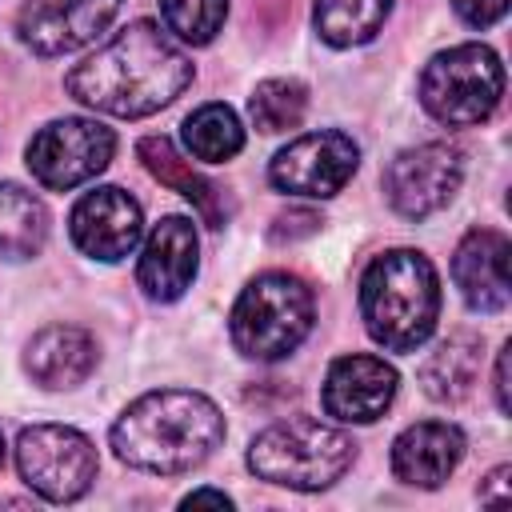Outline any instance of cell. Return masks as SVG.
Listing matches in <instances>:
<instances>
[{
  "label": "cell",
  "instance_id": "17",
  "mask_svg": "<svg viewBox=\"0 0 512 512\" xmlns=\"http://www.w3.org/2000/svg\"><path fill=\"white\" fill-rule=\"evenodd\" d=\"M96 364H100L96 336L76 324H48L24 344V372L48 392L84 384L96 372Z\"/></svg>",
  "mask_w": 512,
  "mask_h": 512
},
{
  "label": "cell",
  "instance_id": "4",
  "mask_svg": "<svg viewBox=\"0 0 512 512\" xmlns=\"http://www.w3.org/2000/svg\"><path fill=\"white\" fill-rule=\"evenodd\" d=\"M312 320H316V296L300 276L260 272L240 288L228 312V336L240 356L256 364H276L308 340Z\"/></svg>",
  "mask_w": 512,
  "mask_h": 512
},
{
  "label": "cell",
  "instance_id": "13",
  "mask_svg": "<svg viewBox=\"0 0 512 512\" xmlns=\"http://www.w3.org/2000/svg\"><path fill=\"white\" fill-rule=\"evenodd\" d=\"M396 388L400 376L388 360L352 352L328 364V376L320 384V404L340 424H372L392 408Z\"/></svg>",
  "mask_w": 512,
  "mask_h": 512
},
{
  "label": "cell",
  "instance_id": "5",
  "mask_svg": "<svg viewBox=\"0 0 512 512\" xmlns=\"http://www.w3.org/2000/svg\"><path fill=\"white\" fill-rule=\"evenodd\" d=\"M356 460V444L348 432L312 420V416H288L268 424L248 444V468L256 480L292 488V492H320L332 488Z\"/></svg>",
  "mask_w": 512,
  "mask_h": 512
},
{
  "label": "cell",
  "instance_id": "19",
  "mask_svg": "<svg viewBox=\"0 0 512 512\" xmlns=\"http://www.w3.org/2000/svg\"><path fill=\"white\" fill-rule=\"evenodd\" d=\"M48 240V208L28 188L0 184V260H32Z\"/></svg>",
  "mask_w": 512,
  "mask_h": 512
},
{
  "label": "cell",
  "instance_id": "29",
  "mask_svg": "<svg viewBox=\"0 0 512 512\" xmlns=\"http://www.w3.org/2000/svg\"><path fill=\"white\" fill-rule=\"evenodd\" d=\"M0 460H4V436H0Z\"/></svg>",
  "mask_w": 512,
  "mask_h": 512
},
{
  "label": "cell",
  "instance_id": "24",
  "mask_svg": "<svg viewBox=\"0 0 512 512\" xmlns=\"http://www.w3.org/2000/svg\"><path fill=\"white\" fill-rule=\"evenodd\" d=\"M164 32H172L180 44H212L216 32L228 20V0H160Z\"/></svg>",
  "mask_w": 512,
  "mask_h": 512
},
{
  "label": "cell",
  "instance_id": "16",
  "mask_svg": "<svg viewBox=\"0 0 512 512\" xmlns=\"http://www.w3.org/2000/svg\"><path fill=\"white\" fill-rule=\"evenodd\" d=\"M392 476L408 488H440L464 460V432L448 420L408 424L392 440Z\"/></svg>",
  "mask_w": 512,
  "mask_h": 512
},
{
  "label": "cell",
  "instance_id": "15",
  "mask_svg": "<svg viewBox=\"0 0 512 512\" xmlns=\"http://www.w3.org/2000/svg\"><path fill=\"white\" fill-rule=\"evenodd\" d=\"M508 256L512 244L504 232L496 228H472L452 256V284L460 288V300L480 312V316H496L508 308Z\"/></svg>",
  "mask_w": 512,
  "mask_h": 512
},
{
  "label": "cell",
  "instance_id": "21",
  "mask_svg": "<svg viewBox=\"0 0 512 512\" xmlns=\"http://www.w3.org/2000/svg\"><path fill=\"white\" fill-rule=\"evenodd\" d=\"M388 12H392V0H316L312 28L332 48H356L384 28Z\"/></svg>",
  "mask_w": 512,
  "mask_h": 512
},
{
  "label": "cell",
  "instance_id": "22",
  "mask_svg": "<svg viewBox=\"0 0 512 512\" xmlns=\"http://www.w3.org/2000/svg\"><path fill=\"white\" fill-rule=\"evenodd\" d=\"M180 136H184L188 156L200 160V164H224V160L240 156V148H244V124H240V116L228 104H216V100L212 104H200L196 112H188Z\"/></svg>",
  "mask_w": 512,
  "mask_h": 512
},
{
  "label": "cell",
  "instance_id": "2",
  "mask_svg": "<svg viewBox=\"0 0 512 512\" xmlns=\"http://www.w3.org/2000/svg\"><path fill=\"white\" fill-rule=\"evenodd\" d=\"M112 452L140 472L176 476L204 464L224 440L220 408L192 388H156L136 396L112 424Z\"/></svg>",
  "mask_w": 512,
  "mask_h": 512
},
{
  "label": "cell",
  "instance_id": "9",
  "mask_svg": "<svg viewBox=\"0 0 512 512\" xmlns=\"http://www.w3.org/2000/svg\"><path fill=\"white\" fill-rule=\"evenodd\" d=\"M356 168H360V144L348 132L324 128L288 140L268 160V184L284 196L328 200L356 176Z\"/></svg>",
  "mask_w": 512,
  "mask_h": 512
},
{
  "label": "cell",
  "instance_id": "10",
  "mask_svg": "<svg viewBox=\"0 0 512 512\" xmlns=\"http://www.w3.org/2000/svg\"><path fill=\"white\" fill-rule=\"evenodd\" d=\"M464 184V156L456 144L428 140L404 148L384 168V196L404 220H424L452 204Z\"/></svg>",
  "mask_w": 512,
  "mask_h": 512
},
{
  "label": "cell",
  "instance_id": "11",
  "mask_svg": "<svg viewBox=\"0 0 512 512\" xmlns=\"http://www.w3.org/2000/svg\"><path fill=\"white\" fill-rule=\"evenodd\" d=\"M124 0H24L16 12V36L36 56H64L92 44Z\"/></svg>",
  "mask_w": 512,
  "mask_h": 512
},
{
  "label": "cell",
  "instance_id": "23",
  "mask_svg": "<svg viewBox=\"0 0 512 512\" xmlns=\"http://www.w3.org/2000/svg\"><path fill=\"white\" fill-rule=\"evenodd\" d=\"M304 112H308V88H304L300 80H292V76L260 80L256 92L248 96V116H252V124H256L264 136L300 128Z\"/></svg>",
  "mask_w": 512,
  "mask_h": 512
},
{
  "label": "cell",
  "instance_id": "18",
  "mask_svg": "<svg viewBox=\"0 0 512 512\" xmlns=\"http://www.w3.org/2000/svg\"><path fill=\"white\" fill-rule=\"evenodd\" d=\"M136 156H140V164L148 168V176H156L160 184H168L172 192H180L184 200H192V208L200 212V220H204L208 228H224V224H228L232 204H228L224 188L212 184L208 176H200V172L176 152V144H172L168 136H144V140L136 144Z\"/></svg>",
  "mask_w": 512,
  "mask_h": 512
},
{
  "label": "cell",
  "instance_id": "20",
  "mask_svg": "<svg viewBox=\"0 0 512 512\" xmlns=\"http://www.w3.org/2000/svg\"><path fill=\"white\" fill-rule=\"evenodd\" d=\"M480 376V340L476 336H448L440 348L428 352V360L420 364V384L432 400L456 404L472 392Z\"/></svg>",
  "mask_w": 512,
  "mask_h": 512
},
{
  "label": "cell",
  "instance_id": "1",
  "mask_svg": "<svg viewBox=\"0 0 512 512\" xmlns=\"http://www.w3.org/2000/svg\"><path fill=\"white\" fill-rule=\"evenodd\" d=\"M192 76L196 68L188 52L156 20H132L92 56H84L64 76V88L92 112L140 120L168 108L192 84Z\"/></svg>",
  "mask_w": 512,
  "mask_h": 512
},
{
  "label": "cell",
  "instance_id": "3",
  "mask_svg": "<svg viewBox=\"0 0 512 512\" xmlns=\"http://www.w3.org/2000/svg\"><path fill=\"white\" fill-rule=\"evenodd\" d=\"M360 320L388 352H416L440 320V276L416 248L372 256L360 276Z\"/></svg>",
  "mask_w": 512,
  "mask_h": 512
},
{
  "label": "cell",
  "instance_id": "8",
  "mask_svg": "<svg viewBox=\"0 0 512 512\" xmlns=\"http://www.w3.org/2000/svg\"><path fill=\"white\" fill-rule=\"evenodd\" d=\"M116 152V132L88 116H64L48 120L32 132L24 148V164L32 180H40L52 192H72L88 180H96Z\"/></svg>",
  "mask_w": 512,
  "mask_h": 512
},
{
  "label": "cell",
  "instance_id": "6",
  "mask_svg": "<svg viewBox=\"0 0 512 512\" xmlns=\"http://www.w3.org/2000/svg\"><path fill=\"white\" fill-rule=\"evenodd\" d=\"M424 112L448 128L484 124L504 96V64L488 44H456L436 52L416 84Z\"/></svg>",
  "mask_w": 512,
  "mask_h": 512
},
{
  "label": "cell",
  "instance_id": "7",
  "mask_svg": "<svg viewBox=\"0 0 512 512\" xmlns=\"http://www.w3.org/2000/svg\"><path fill=\"white\" fill-rule=\"evenodd\" d=\"M16 468L20 480L48 504L80 500L100 468L96 444L68 424H32L16 436Z\"/></svg>",
  "mask_w": 512,
  "mask_h": 512
},
{
  "label": "cell",
  "instance_id": "25",
  "mask_svg": "<svg viewBox=\"0 0 512 512\" xmlns=\"http://www.w3.org/2000/svg\"><path fill=\"white\" fill-rule=\"evenodd\" d=\"M452 12L468 28H492L508 12V0H452Z\"/></svg>",
  "mask_w": 512,
  "mask_h": 512
},
{
  "label": "cell",
  "instance_id": "26",
  "mask_svg": "<svg viewBox=\"0 0 512 512\" xmlns=\"http://www.w3.org/2000/svg\"><path fill=\"white\" fill-rule=\"evenodd\" d=\"M508 360H512V344H504L496 352V376H492V388H496V408L508 416L512 412V396H508Z\"/></svg>",
  "mask_w": 512,
  "mask_h": 512
},
{
  "label": "cell",
  "instance_id": "14",
  "mask_svg": "<svg viewBox=\"0 0 512 512\" xmlns=\"http://www.w3.org/2000/svg\"><path fill=\"white\" fill-rule=\"evenodd\" d=\"M196 268H200L196 224L188 216H164L160 224H152L136 260V284L144 288V296L156 304L180 300L192 288Z\"/></svg>",
  "mask_w": 512,
  "mask_h": 512
},
{
  "label": "cell",
  "instance_id": "27",
  "mask_svg": "<svg viewBox=\"0 0 512 512\" xmlns=\"http://www.w3.org/2000/svg\"><path fill=\"white\" fill-rule=\"evenodd\" d=\"M508 476H512V468H508V464H500L496 472H488V476H484V484H480V500H504V496L512 492Z\"/></svg>",
  "mask_w": 512,
  "mask_h": 512
},
{
  "label": "cell",
  "instance_id": "12",
  "mask_svg": "<svg viewBox=\"0 0 512 512\" xmlns=\"http://www.w3.org/2000/svg\"><path fill=\"white\" fill-rule=\"evenodd\" d=\"M140 232H144V212L116 184H100V188L84 192L68 212L72 244L84 256L104 260V264H116V260L132 256V248L140 244Z\"/></svg>",
  "mask_w": 512,
  "mask_h": 512
},
{
  "label": "cell",
  "instance_id": "28",
  "mask_svg": "<svg viewBox=\"0 0 512 512\" xmlns=\"http://www.w3.org/2000/svg\"><path fill=\"white\" fill-rule=\"evenodd\" d=\"M184 508H196V504H216V508H232V500L224 496V492H216V488H196V492H188L184 500H180Z\"/></svg>",
  "mask_w": 512,
  "mask_h": 512
}]
</instances>
